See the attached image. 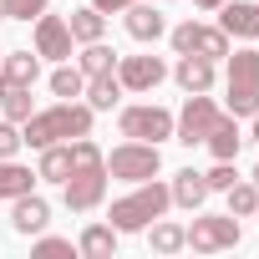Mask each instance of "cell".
Instances as JSON below:
<instances>
[{"instance_id":"cell-1","label":"cell","mask_w":259,"mask_h":259,"mask_svg":"<svg viewBox=\"0 0 259 259\" xmlns=\"http://www.w3.org/2000/svg\"><path fill=\"white\" fill-rule=\"evenodd\" d=\"M92 133V107L87 102H56V107H46V112H31L26 122H21V138H26V148H51V143H71V138H87Z\"/></svg>"},{"instance_id":"cell-2","label":"cell","mask_w":259,"mask_h":259,"mask_svg":"<svg viewBox=\"0 0 259 259\" xmlns=\"http://www.w3.org/2000/svg\"><path fill=\"white\" fill-rule=\"evenodd\" d=\"M173 208V193H168V183H158V178H148V183H138L133 193H127V198H117L112 203V229L117 234H143L153 219H163Z\"/></svg>"},{"instance_id":"cell-3","label":"cell","mask_w":259,"mask_h":259,"mask_svg":"<svg viewBox=\"0 0 259 259\" xmlns=\"http://www.w3.org/2000/svg\"><path fill=\"white\" fill-rule=\"evenodd\" d=\"M102 163H107V178H117V183H148V178H158L163 153H158V143L127 138V143L112 148V158H102Z\"/></svg>"},{"instance_id":"cell-4","label":"cell","mask_w":259,"mask_h":259,"mask_svg":"<svg viewBox=\"0 0 259 259\" xmlns=\"http://www.w3.org/2000/svg\"><path fill=\"white\" fill-rule=\"evenodd\" d=\"M229 117H254L259 112V51H234L229 56Z\"/></svg>"},{"instance_id":"cell-5","label":"cell","mask_w":259,"mask_h":259,"mask_svg":"<svg viewBox=\"0 0 259 259\" xmlns=\"http://www.w3.org/2000/svg\"><path fill=\"white\" fill-rule=\"evenodd\" d=\"M183 244L198 249V254L234 249V244H239V219H234V213H198V219L183 229Z\"/></svg>"},{"instance_id":"cell-6","label":"cell","mask_w":259,"mask_h":259,"mask_svg":"<svg viewBox=\"0 0 259 259\" xmlns=\"http://www.w3.org/2000/svg\"><path fill=\"white\" fill-rule=\"evenodd\" d=\"M219 117H224V112L213 107V97H208V92H188L183 112L173 117V138H178L183 148H198V143L208 138V127H213Z\"/></svg>"},{"instance_id":"cell-7","label":"cell","mask_w":259,"mask_h":259,"mask_svg":"<svg viewBox=\"0 0 259 259\" xmlns=\"http://www.w3.org/2000/svg\"><path fill=\"white\" fill-rule=\"evenodd\" d=\"M117 127H122V138H138V143H163V138H173V112H168V107H158V102L122 107Z\"/></svg>"},{"instance_id":"cell-8","label":"cell","mask_w":259,"mask_h":259,"mask_svg":"<svg viewBox=\"0 0 259 259\" xmlns=\"http://www.w3.org/2000/svg\"><path fill=\"white\" fill-rule=\"evenodd\" d=\"M107 198V163L102 168H71V178L61 183V203L71 213H92Z\"/></svg>"},{"instance_id":"cell-9","label":"cell","mask_w":259,"mask_h":259,"mask_svg":"<svg viewBox=\"0 0 259 259\" xmlns=\"http://www.w3.org/2000/svg\"><path fill=\"white\" fill-rule=\"evenodd\" d=\"M163 76H168L163 56H117V81H122V92H153Z\"/></svg>"},{"instance_id":"cell-10","label":"cell","mask_w":259,"mask_h":259,"mask_svg":"<svg viewBox=\"0 0 259 259\" xmlns=\"http://www.w3.org/2000/svg\"><path fill=\"white\" fill-rule=\"evenodd\" d=\"M71 26L61 21V16H36V56H46V61H71Z\"/></svg>"},{"instance_id":"cell-11","label":"cell","mask_w":259,"mask_h":259,"mask_svg":"<svg viewBox=\"0 0 259 259\" xmlns=\"http://www.w3.org/2000/svg\"><path fill=\"white\" fill-rule=\"evenodd\" d=\"M11 203H16V208H11V229H16V234L31 239V234H41V229L51 224V203H46L41 193H21V198H11Z\"/></svg>"},{"instance_id":"cell-12","label":"cell","mask_w":259,"mask_h":259,"mask_svg":"<svg viewBox=\"0 0 259 259\" xmlns=\"http://www.w3.org/2000/svg\"><path fill=\"white\" fill-rule=\"evenodd\" d=\"M224 36H239V41H254L259 36V0H234V6H229V0H224Z\"/></svg>"},{"instance_id":"cell-13","label":"cell","mask_w":259,"mask_h":259,"mask_svg":"<svg viewBox=\"0 0 259 259\" xmlns=\"http://www.w3.org/2000/svg\"><path fill=\"white\" fill-rule=\"evenodd\" d=\"M127 36L133 41H158V36H168V21H163V11L158 6H143V0H133L127 6Z\"/></svg>"},{"instance_id":"cell-14","label":"cell","mask_w":259,"mask_h":259,"mask_svg":"<svg viewBox=\"0 0 259 259\" xmlns=\"http://www.w3.org/2000/svg\"><path fill=\"white\" fill-rule=\"evenodd\" d=\"M203 148H208L219 163H234V158H239V148H244V138H239V117H229V112H224V117L208 127Z\"/></svg>"},{"instance_id":"cell-15","label":"cell","mask_w":259,"mask_h":259,"mask_svg":"<svg viewBox=\"0 0 259 259\" xmlns=\"http://www.w3.org/2000/svg\"><path fill=\"white\" fill-rule=\"evenodd\" d=\"M0 76H6L11 87H36L41 56H36V51H6V56H0Z\"/></svg>"},{"instance_id":"cell-16","label":"cell","mask_w":259,"mask_h":259,"mask_svg":"<svg viewBox=\"0 0 259 259\" xmlns=\"http://www.w3.org/2000/svg\"><path fill=\"white\" fill-rule=\"evenodd\" d=\"M173 76H178L183 92H208V87H213V61H208V56H178Z\"/></svg>"},{"instance_id":"cell-17","label":"cell","mask_w":259,"mask_h":259,"mask_svg":"<svg viewBox=\"0 0 259 259\" xmlns=\"http://www.w3.org/2000/svg\"><path fill=\"white\" fill-rule=\"evenodd\" d=\"M168 193H173V203H178V208H203V198H208V183H203V173L183 168V173H173Z\"/></svg>"},{"instance_id":"cell-18","label":"cell","mask_w":259,"mask_h":259,"mask_svg":"<svg viewBox=\"0 0 259 259\" xmlns=\"http://www.w3.org/2000/svg\"><path fill=\"white\" fill-rule=\"evenodd\" d=\"M117 102H122V81H117V71L87 76V107H92V112H112Z\"/></svg>"},{"instance_id":"cell-19","label":"cell","mask_w":259,"mask_h":259,"mask_svg":"<svg viewBox=\"0 0 259 259\" xmlns=\"http://www.w3.org/2000/svg\"><path fill=\"white\" fill-rule=\"evenodd\" d=\"M36 178H46V183H66V178H71V143H51V148H41V168H36Z\"/></svg>"},{"instance_id":"cell-20","label":"cell","mask_w":259,"mask_h":259,"mask_svg":"<svg viewBox=\"0 0 259 259\" xmlns=\"http://www.w3.org/2000/svg\"><path fill=\"white\" fill-rule=\"evenodd\" d=\"M76 249L87 259H107V254H117V229L112 224H87L81 239H76Z\"/></svg>"},{"instance_id":"cell-21","label":"cell","mask_w":259,"mask_h":259,"mask_svg":"<svg viewBox=\"0 0 259 259\" xmlns=\"http://www.w3.org/2000/svg\"><path fill=\"white\" fill-rule=\"evenodd\" d=\"M66 26H71V41H81V46L107 36V16H102L97 6H81V11H71V21H66Z\"/></svg>"},{"instance_id":"cell-22","label":"cell","mask_w":259,"mask_h":259,"mask_svg":"<svg viewBox=\"0 0 259 259\" xmlns=\"http://www.w3.org/2000/svg\"><path fill=\"white\" fill-rule=\"evenodd\" d=\"M31 188H36V173L31 168H21L16 158H0V198H21Z\"/></svg>"},{"instance_id":"cell-23","label":"cell","mask_w":259,"mask_h":259,"mask_svg":"<svg viewBox=\"0 0 259 259\" xmlns=\"http://www.w3.org/2000/svg\"><path fill=\"white\" fill-rule=\"evenodd\" d=\"M76 66H81V76H102V71H117V51H112L107 41H87V46H81V56H76Z\"/></svg>"},{"instance_id":"cell-24","label":"cell","mask_w":259,"mask_h":259,"mask_svg":"<svg viewBox=\"0 0 259 259\" xmlns=\"http://www.w3.org/2000/svg\"><path fill=\"white\" fill-rule=\"evenodd\" d=\"M148 239H153L158 254H178V249H188V244H183V224H168V219H153V224H148Z\"/></svg>"},{"instance_id":"cell-25","label":"cell","mask_w":259,"mask_h":259,"mask_svg":"<svg viewBox=\"0 0 259 259\" xmlns=\"http://www.w3.org/2000/svg\"><path fill=\"white\" fill-rule=\"evenodd\" d=\"M229 193V213L234 219H254L259 213V183L249 178V183H234V188H224Z\"/></svg>"},{"instance_id":"cell-26","label":"cell","mask_w":259,"mask_h":259,"mask_svg":"<svg viewBox=\"0 0 259 259\" xmlns=\"http://www.w3.org/2000/svg\"><path fill=\"white\" fill-rule=\"evenodd\" d=\"M51 92H56L61 102L81 97V92H87V76H81V66H56V71H51Z\"/></svg>"},{"instance_id":"cell-27","label":"cell","mask_w":259,"mask_h":259,"mask_svg":"<svg viewBox=\"0 0 259 259\" xmlns=\"http://www.w3.org/2000/svg\"><path fill=\"white\" fill-rule=\"evenodd\" d=\"M168 41H173V51H178V56H198L203 26H198V21H183V26H173V31H168Z\"/></svg>"},{"instance_id":"cell-28","label":"cell","mask_w":259,"mask_h":259,"mask_svg":"<svg viewBox=\"0 0 259 259\" xmlns=\"http://www.w3.org/2000/svg\"><path fill=\"white\" fill-rule=\"evenodd\" d=\"M0 107H6V117H11V122H26V117L36 112V107H31V87H11Z\"/></svg>"},{"instance_id":"cell-29","label":"cell","mask_w":259,"mask_h":259,"mask_svg":"<svg viewBox=\"0 0 259 259\" xmlns=\"http://www.w3.org/2000/svg\"><path fill=\"white\" fill-rule=\"evenodd\" d=\"M71 168H102V148L92 143V133L71 138Z\"/></svg>"},{"instance_id":"cell-30","label":"cell","mask_w":259,"mask_h":259,"mask_svg":"<svg viewBox=\"0 0 259 259\" xmlns=\"http://www.w3.org/2000/svg\"><path fill=\"white\" fill-rule=\"evenodd\" d=\"M21 148H26V138H21V122H11V117H6V122H0V158H16Z\"/></svg>"},{"instance_id":"cell-31","label":"cell","mask_w":259,"mask_h":259,"mask_svg":"<svg viewBox=\"0 0 259 259\" xmlns=\"http://www.w3.org/2000/svg\"><path fill=\"white\" fill-rule=\"evenodd\" d=\"M203 183H208V193H224V188L239 183V173H234V163H213V168L203 173Z\"/></svg>"},{"instance_id":"cell-32","label":"cell","mask_w":259,"mask_h":259,"mask_svg":"<svg viewBox=\"0 0 259 259\" xmlns=\"http://www.w3.org/2000/svg\"><path fill=\"white\" fill-rule=\"evenodd\" d=\"M36 254H41V259H56V254H76V244H71V239H56V234H46V229H41Z\"/></svg>"},{"instance_id":"cell-33","label":"cell","mask_w":259,"mask_h":259,"mask_svg":"<svg viewBox=\"0 0 259 259\" xmlns=\"http://www.w3.org/2000/svg\"><path fill=\"white\" fill-rule=\"evenodd\" d=\"M51 11V0H11V21H36Z\"/></svg>"},{"instance_id":"cell-34","label":"cell","mask_w":259,"mask_h":259,"mask_svg":"<svg viewBox=\"0 0 259 259\" xmlns=\"http://www.w3.org/2000/svg\"><path fill=\"white\" fill-rule=\"evenodd\" d=\"M92 6H97L102 16H112V11H127V6H133V0H92Z\"/></svg>"},{"instance_id":"cell-35","label":"cell","mask_w":259,"mask_h":259,"mask_svg":"<svg viewBox=\"0 0 259 259\" xmlns=\"http://www.w3.org/2000/svg\"><path fill=\"white\" fill-rule=\"evenodd\" d=\"M193 6H198V11H219V6H224V0H193Z\"/></svg>"},{"instance_id":"cell-36","label":"cell","mask_w":259,"mask_h":259,"mask_svg":"<svg viewBox=\"0 0 259 259\" xmlns=\"http://www.w3.org/2000/svg\"><path fill=\"white\" fill-rule=\"evenodd\" d=\"M0 21H11V0H0Z\"/></svg>"},{"instance_id":"cell-37","label":"cell","mask_w":259,"mask_h":259,"mask_svg":"<svg viewBox=\"0 0 259 259\" xmlns=\"http://www.w3.org/2000/svg\"><path fill=\"white\" fill-rule=\"evenodd\" d=\"M6 92H11V81H6V76H0V102H6Z\"/></svg>"},{"instance_id":"cell-38","label":"cell","mask_w":259,"mask_h":259,"mask_svg":"<svg viewBox=\"0 0 259 259\" xmlns=\"http://www.w3.org/2000/svg\"><path fill=\"white\" fill-rule=\"evenodd\" d=\"M254 143H259V112H254Z\"/></svg>"},{"instance_id":"cell-39","label":"cell","mask_w":259,"mask_h":259,"mask_svg":"<svg viewBox=\"0 0 259 259\" xmlns=\"http://www.w3.org/2000/svg\"><path fill=\"white\" fill-rule=\"evenodd\" d=\"M254 183H259V168H254Z\"/></svg>"},{"instance_id":"cell-40","label":"cell","mask_w":259,"mask_h":259,"mask_svg":"<svg viewBox=\"0 0 259 259\" xmlns=\"http://www.w3.org/2000/svg\"><path fill=\"white\" fill-rule=\"evenodd\" d=\"M0 56H6V51H0Z\"/></svg>"}]
</instances>
